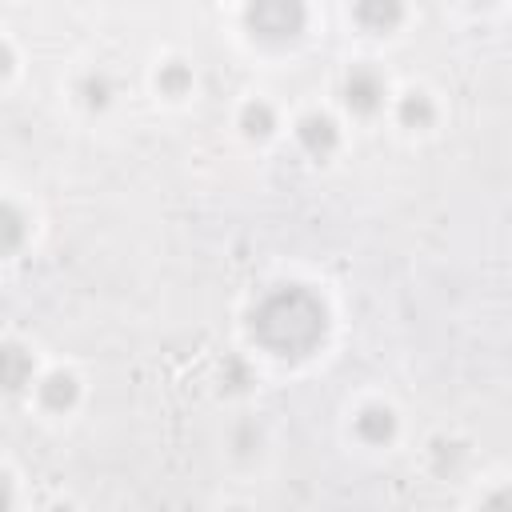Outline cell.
<instances>
[{
    "instance_id": "2",
    "label": "cell",
    "mask_w": 512,
    "mask_h": 512,
    "mask_svg": "<svg viewBox=\"0 0 512 512\" xmlns=\"http://www.w3.org/2000/svg\"><path fill=\"white\" fill-rule=\"evenodd\" d=\"M248 20L260 36L284 40V36H296V28L304 24V8H300V0H256Z\"/></svg>"
},
{
    "instance_id": "5",
    "label": "cell",
    "mask_w": 512,
    "mask_h": 512,
    "mask_svg": "<svg viewBox=\"0 0 512 512\" xmlns=\"http://www.w3.org/2000/svg\"><path fill=\"white\" fill-rule=\"evenodd\" d=\"M300 136H304V140H308V144H312L316 152H320V148H332V140H336L332 124H328V120H316V116H312V120H304Z\"/></svg>"
},
{
    "instance_id": "6",
    "label": "cell",
    "mask_w": 512,
    "mask_h": 512,
    "mask_svg": "<svg viewBox=\"0 0 512 512\" xmlns=\"http://www.w3.org/2000/svg\"><path fill=\"white\" fill-rule=\"evenodd\" d=\"M60 392H68V396L76 392V388H72V376H52V380H48V388H44V396H48L52 404H60Z\"/></svg>"
},
{
    "instance_id": "3",
    "label": "cell",
    "mask_w": 512,
    "mask_h": 512,
    "mask_svg": "<svg viewBox=\"0 0 512 512\" xmlns=\"http://www.w3.org/2000/svg\"><path fill=\"white\" fill-rule=\"evenodd\" d=\"M356 16H360V24L384 32L400 20V0H356Z\"/></svg>"
},
{
    "instance_id": "1",
    "label": "cell",
    "mask_w": 512,
    "mask_h": 512,
    "mask_svg": "<svg viewBox=\"0 0 512 512\" xmlns=\"http://www.w3.org/2000/svg\"><path fill=\"white\" fill-rule=\"evenodd\" d=\"M256 332L280 356H304L324 336V308L304 288H284L264 300L256 316Z\"/></svg>"
},
{
    "instance_id": "4",
    "label": "cell",
    "mask_w": 512,
    "mask_h": 512,
    "mask_svg": "<svg viewBox=\"0 0 512 512\" xmlns=\"http://www.w3.org/2000/svg\"><path fill=\"white\" fill-rule=\"evenodd\" d=\"M376 96H380V84H376V76H368V72H356V76L348 80V104H356L360 112L376 108Z\"/></svg>"
},
{
    "instance_id": "7",
    "label": "cell",
    "mask_w": 512,
    "mask_h": 512,
    "mask_svg": "<svg viewBox=\"0 0 512 512\" xmlns=\"http://www.w3.org/2000/svg\"><path fill=\"white\" fill-rule=\"evenodd\" d=\"M360 428H364V432L372 428V436H388V432H392V420H388V412H380V420H372V412H364V416H360Z\"/></svg>"
}]
</instances>
